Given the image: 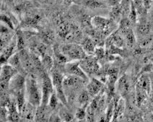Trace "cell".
Returning <instances> with one entry per match:
<instances>
[{
	"label": "cell",
	"mask_w": 153,
	"mask_h": 122,
	"mask_svg": "<svg viewBox=\"0 0 153 122\" xmlns=\"http://www.w3.org/2000/svg\"><path fill=\"white\" fill-rule=\"evenodd\" d=\"M120 32L122 34L126 44L129 47H133L136 43V38L131 27L120 28Z\"/></svg>",
	"instance_id": "obj_15"
},
{
	"label": "cell",
	"mask_w": 153,
	"mask_h": 122,
	"mask_svg": "<svg viewBox=\"0 0 153 122\" xmlns=\"http://www.w3.org/2000/svg\"><path fill=\"white\" fill-rule=\"evenodd\" d=\"M62 54L67 57L69 62L81 61L87 57L86 52L81 45L77 43H65V44L59 46Z\"/></svg>",
	"instance_id": "obj_3"
},
{
	"label": "cell",
	"mask_w": 153,
	"mask_h": 122,
	"mask_svg": "<svg viewBox=\"0 0 153 122\" xmlns=\"http://www.w3.org/2000/svg\"><path fill=\"white\" fill-rule=\"evenodd\" d=\"M58 100H59L58 97H57L56 95V93L54 91L53 93L51 95V97H50L48 105L49 106V107L51 108V109H55V108H56L57 105H58Z\"/></svg>",
	"instance_id": "obj_29"
},
{
	"label": "cell",
	"mask_w": 153,
	"mask_h": 122,
	"mask_svg": "<svg viewBox=\"0 0 153 122\" xmlns=\"http://www.w3.org/2000/svg\"><path fill=\"white\" fill-rule=\"evenodd\" d=\"M17 36V49L20 51L25 48V39H24V36L22 33V31H17L16 33Z\"/></svg>",
	"instance_id": "obj_25"
},
{
	"label": "cell",
	"mask_w": 153,
	"mask_h": 122,
	"mask_svg": "<svg viewBox=\"0 0 153 122\" xmlns=\"http://www.w3.org/2000/svg\"><path fill=\"white\" fill-rule=\"evenodd\" d=\"M1 22H4V25H6L8 27H10L11 29H14V26L13 22H12L11 19L8 17L7 15H1Z\"/></svg>",
	"instance_id": "obj_30"
},
{
	"label": "cell",
	"mask_w": 153,
	"mask_h": 122,
	"mask_svg": "<svg viewBox=\"0 0 153 122\" xmlns=\"http://www.w3.org/2000/svg\"><path fill=\"white\" fill-rule=\"evenodd\" d=\"M117 88L121 95H126L131 90V83L129 78L126 75H123L119 80L117 83Z\"/></svg>",
	"instance_id": "obj_13"
},
{
	"label": "cell",
	"mask_w": 153,
	"mask_h": 122,
	"mask_svg": "<svg viewBox=\"0 0 153 122\" xmlns=\"http://www.w3.org/2000/svg\"><path fill=\"white\" fill-rule=\"evenodd\" d=\"M7 63L9 64H10L12 67L15 68L17 70L18 69H21V68H22L21 59H20V54L19 53L14 54L8 59Z\"/></svg>",
	"instance_id": "obj_22"
},
{
	"label": "cell",
	"mask_w": 153,
	"mask_h": 122,
	"mask_svg": "<svg viewBox=\"0 0 153 122\" xmlns=\"http://www.w3.org/2000/svg\"><path fill=\"white\" fill-rule=\"evenodd\" d=\"M102 87H103V85L101 82L93 78L87 85V91L89 93L90 96H96L102 90Z\"/></svg>",
	"instance_id": "obj_14"
},
{
	"label": "cell",
	"mask_w": 153,
	"mask_h": 122,
	"mask_svg": "<svg viewBox=\"0 0 153 122\" xmlns=\"http://www.w3.org/2000/svg\"><path fill=\"white\" fill-rule=\"evenodd\" d=\"M43 1H48V0H43Z\"/></svg>",
	"instance_id": "obj_35"
},
{
	"label": "cell",
	"mask_w": 153,
	"mask_h": 122,
	"mask_svg": "<svg viewBox=\"0 0 153 122\" xmlns=\"http://www.w3.org/2000/svg\"><path fill=\"white\" fill-rule=\"evenodd\" d=\"M151 30V25L147 21H142L138 24L137 30L138 33L142 36H148Z\"/></svg>",
	"instance_id": "obj_19"
},
{
	"label": "cell",
	"mask_w": 153,
	"mask_h": 122,
	"mask_svg": "<svg viewBox=\"0 0 153 122\" xmlns=\"http://www.w3.org/2000/svg\"><path fill=\"white\" fill-rule=\"evenodd\" d=\"M25 80L26 78L19 73L12 78L10 83V90L13 95L16 96L19 93L25 91Z\"/></svg>",
	"instance_id": "obj_9"
},
{
	"label": "cell",
	"mask_w": 153,
	"mask_h": 122,
	"mask_svg": "<svg viewBox=\"0 0 153 122\" xmlns=\"http://www.w3.org/2000/svg\"><path fill=\"white\" fill-rule=\"evenodd\" d=\"M25 96L26 100L36 107L41 105L42 103V91L41 85L33 74L27 76L25 80Z\"/></svg>",
	"instance_id": "obj_1"
},
{
	"label": "cell",
	"mask_w": 153,
	"mask_h": 122,
	"mask_svg": "<svg viewBox=\"0 0 153 122\" xmlns=\"http://www.w3.org/2000/svg\"><path fill=\"white\" fill-rule=\"evenodd\" d=\"M54 34L51 30H46L43 31L41 34V39L43 40V42L45 44H48V43H51L54 41Z\"/></svg>",
	"instance_id": "obj_23"
},
{
	"label": "cell",
	"mask_w": 153,
	"mask_h": 122,
	"mask_svg": "<svg viewBox=\"0 0 153 122\" xmlns=\"http://www.w3.org/2000/svg\"><path fill=\"white\" fill-rule=\"evenodd\" d=\"M90 95L86 90H82L79 92V95L77 97V102L79 103V106H84L87 107L89 105V100H90Z\"/></svg>",
	"instance_id": "obj_20"
},
{
	"label": "cell",
	"mask_w": 153,
	"mask_h": 122,
	"mask_svg": "<svg viewBox=\"0 0 153 122\" xmlns=\"http://www.w3.org/2000/svg\"><path fill=\"white\" fill-rule=\"evenodd\" d=\"M143 1H144V4H145L146 10H149L153 4V0H143Z\"/></svg>",
	"instance_id": "obj_32"
},
{
	"label": "cell",
	"mask_w": 153,
	"mask_h": 122,
	"mask_svg": "<svg viewBox=\"0 0 153 122\" xmlns=\"http://www.w3.org/2000/svg\"><path fill=\"white\" fill-rule=\"evenodd\" d=\"M17 74V70L12 67L10 64H4L1 65V91L5 93L10 89V80L15 74Z\"/></svg>",
	"instance_id": "obj_7"
},
{
	"label": "cell",
	"mask_w": 153,
	"mask_h": 122,
	"mask_svg": "<svg viewBox=\"0 0 153 122\" xmlns=\"http://www.w3.org/2000/svg\"><path fill=\"white\" fill-rule=\"evenodd\" d=\"M122 0H105V2L108 3L111 6H115V5H117L120 4Z\"/></svg>",
	"instance_id": "obj_31"
},
{
	"label": "cell",
	"mask_w": 153,
	"mask_h": 122,
	"mask_svg": "<svg viewBox=\"0 0 153 122\" xmlns=\"http://www.w3.org/2000/svg\"><path fill=\"white\" fill-rule=\"evenodd\" d=\"M150 80H151V84H152V88H153V76L150 78Z\"/></svg>",
	"instance_id": "obj_34"
},
{
	"label": "cell",
	"mask_w": 153,
	"mask_h": 122,
	"mask_svg": "<svg viewBox=\"0 0 153 122\" xmlns=\"http://www.w3.org/2000/svg\"><path fill=\"white\" fill-rule=\"evenodd\" d=\"M81 46L86 52L87 54H91L95 51V43L91 38H85L82 41Z\"/></svg>",
	"instance_id": "obj_18"
},
{
	"label": "cell",
	"mask_w": 153,
	"mask_h": 122,
	"mask_svg": "<svg viewBox=\"0 0 153 122\" xmlns=\"http://www.w3.org/2000/svg\"><path fill=\"white\" fill-rule=\"evenodd\" d=\"M42 59V64L43 67H45V69H48V70L51 69L52 65H53V60H52L51 57H49V56L46 55L44 57H43Z\"/></svg>",
	"instance_id": "obj_28"
},
{
	"label": "cell",
	"mask_w": 153,
	"mask_h": 122,
	"mask_svg": "<svg viewBox=\"0 0 153 122\" xmlns=\"http://www.w3.org/2000/svg\"><path fill=\"white\" fill-rule=\"evenodd\" d=\"M91 22L93 28L105 37L112 33L116 28V22L111 18L95 16L92 18Z\"/></svg>",
	"instance_id": "obj_4"
},
{
	"label": "cell",
	"mask_w": 153,
	"mask_h": 122,
	"mask_svg": "<svg viewBox=\"0 0 153 122\" xmlns=\"http://www.w3.org/2000/svg\"><path fill=\"white\" fill-rule=\"evenodd\" d=\"M152 62H153V59H152Z\"/></svg>",
	"instance_id": "obj_36"
},
{
	"label": "cell",
	"mask_w": 153,
	"mask_h": 122,
	"mask_svg": "<svg viewBox=\"0 0 153 122\" xmlns=\"http://www.w3.org/2000/svg\"><path fill=\"white\" fill-rule=\"evenodd\" d=\"M133 4L134 5L135 8L137 12V15H143L144 13L147 11L145 4H144L143 0H134Z\"/></svg>",
	"instance_id": "obj_24"
},
{
	"label": "cell",
	"mask_w": 153,
	"mask_h": 122,
	"mask_svg": "<svg viewBox=\"0 0 153 122\" xmlns=\"http://www.w3.org/2000/svg\"><path fill=\"white\" fill-rule=\"evenodd\" d=\"M48 111L47 109V106L41 105L37 107L35 120L37 121H46V118H50L48 117Z\"/></svg>",
	"instance_id": "obj_17"
},
{
	"label": "cell",
	"mask_w": 153,
	"mask_h": 122,
	"mask_svg": "<svg viewBox=\"0 0 153 122\" xmlns=\"http://www.w3.org/2000/svg\"><path fill=\"white\" fill-rule=\"evenodd\" d=\"M64 76L62 73L59 71L54 70L51 73V79L53 82V87H54L55 93H56L57 97L64 105H67L68 101H67V97H66L65 93H64Z\"/></svg>",
	"instance_id": "obj_6"
},
{
	"label": "cell",
	"mask_w": 153,
	"mask_h": 122,
	"mask_svg": "<svg viewBox=\"0 0 153 122\" xmlns=\"http://www.w3.org/2000/svg\"><path fill=\"white\" fill-rule=\"evenodd\" d=\"M41 86V91H42V103H41V105L48 106L50 97H51V95L55 90L51 77H50L46 73H43Z\"/></svg>",
	"instance_id": "obj_8"
},
{
	"label": "cell",
	"mask_w": 153,
	"mask_h": 122,
	"mask_svg": "<svg viewBox=\"0 0 153 122\" xmlns=\"http://www.w3.org/2000/svg\"><path fill=\"white\" fill-rule=\"evenodd\" d=\"M110 16L111 18L112 19V20H114V21H116L117 19H119L121 16H123V7L121 3L112 7L110 13Z\"/></svg>",
	"instance_id": "obj_21"
},
{
	"label": "cell",
	"mask_w": 153,
	"mask_h": 122,
	"mask_svg": "<svg viewBox=\"0 0 153 122\" xmlns=\"http://www.w3.org/2000/svg\"><path fill=\"white\" fill-rule=\"evenodd\" d=\"M65 71L68 73V74L76 76L85 80L86 82L88 81V76L79 65V61L67 62L65 65Z\"/></svg>",
	"instance_id": "obj_11"
},
{
	"label": "cell",
	"mask_w": 153,
	"mask_h": 122,
	"mask_svg": "<svg viewBox=\"0 0 153 122\" xmlns=\"http://www.w3.org/2000/svg\"><path fill=\"white\" fill-rule=\"evenodd\" d=\"M79 65L86 74H94L99 70L100 66L98 64L97 57H88L79 61Z\"/></svg>",
	"instance_id": "obj_10"
},
{
	"label": "cell",
	"mask_w": 153,
	"mask_h": 122,
	"mask_svg": "<svg viewBox=\"0 0 153 122\" xmlns=\"http://www.w3.org/2000/svg\"><path fill=\"white\" fill-rule=\"evenodd\" d=\"M87 107L84 106H79L77 109H76L75 113V117L78 120H82L86 118L87 116Z\"/></svg>",
	"instance_id": "obj_27"
},
{
	"label": "cell",
	"mask_w": 153,
	"mask_h": 122,
	"mask_svg": "<svg viewBox=\"0 0 153 122\" xmlns=\"http://www.w3.org/2000/svg\"><path fill=\"white\" fill-rule=\"evenodd\" d=\"M152 84L150 77L147 74H142L136 84V102L138 106H142L150 93Z\"/></svg>",
	"instance_id": "obj_2"
},
{
	"label": "cell",
	"mask_w": 153,
	"mask_h": 122,
	"mask_svg": "<svg viewBox=\"0 0 153 122\" xmlns=\"http://www.w3.org/2000/svg\"><path fill=\"white\" fill-rule=\"evenodd\" d=\"M83 4L90 10H101L106 7V2L103 0H82Z\"/></svg>",
	"instance_id": "obj_16"
},
{
	"label": "cell",
	"mask_w": 153,
	"mask_h": 122,
	"mask_svg": "<svg viewBox=\"0 0 153 122\" xmlns=\"http://www.w3.org/2000/svg\"><path fill=\"white\" fill-rule=\"evenodd\" d=\"M59 116L61 119H62V121H72L73 118H74L73 115L65 109L60 110Z\"/></svg>",
	"instance_id": "obj_26"
},
{
	"label": "cell",
	"mask_w": 153,
	"mask_h": 122,
	"mask_svg": "<svg viewBox=\"0 0 153 122\" xmlns=\"http://www.w3.org/2000/svg\"><path fill=\"white\" fill-rule=\"evenodd\" d=\"M85 82L86 81L82 78L74 75H71V74L64 77L63 82L64 93H65L66 97L67 95H69L68 97L67 98V101L70 97L74 98L76 92L79 91Z\"/></svg>",
	"instance_id": "obj_5"
},
{
	"label": "cell",
	"mask_w": 153,
	"mask_h": 122,
	"mask_svg": "<svg viewBox=\"0 0 153 122\" xmlns=\"http://www.w3.org/2000/svg\"><path fill=\"white\" fill-rule=\"evenodd\" d=\"M149 10H150V13H149V14H150V19L153 22V4L152 5V7H150V9H149Z\"/></svg>",
	"instance_id": "obj_33"
},
{
	"label": "cell",
	"mask_w": 153,
	"mask_h": 122,
	"mask_svg": "<svg viewBox=\"0 0 153 122\" xmlns=\"http://www.w3.org/2000/svg\"><path fill=\"white\" fill-rule=\"evenodd\" d=\"M36 110H37V107L36 106L32 105L29 102L26 101L25 103L24 104L23 107L22 108L21 111L20 112L21 118H25L26 120L35 119Z\"/></svg>",
	"instance_id": "obj_12"
}]
</instances>
